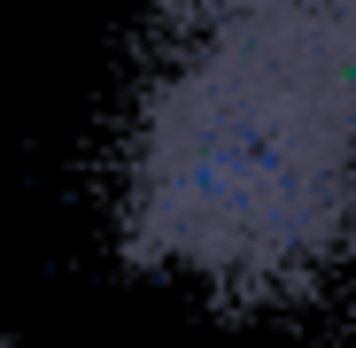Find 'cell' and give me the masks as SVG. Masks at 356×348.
I'll use <instances>...</instances> for the list:
<instances>
[{"label": "cell", "instance_id": "obj_1", "mask_svg": "<svg viewBox=\"0 0 356 348\" xmlns=\"http://www.w3.org/2000/svg\"><path fill=\"white\" fill-rule=\"evenodd\" d=\"M108 232L217 310L325 295L356 263V0H155Z\"/></svg>", "mask_w": 356, "mask_h": 348}]
</instances>
